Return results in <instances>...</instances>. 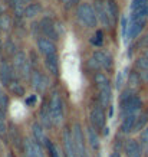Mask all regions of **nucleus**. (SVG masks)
<instances>
[{"instance_id": "obj_11", "label": "nucleus", "mask_w": 148, "mask_h": 157, "mask_svg": "<svg viewBox=\"0 0 148 157\" xmlns=\"http://www.w3.org/2000/svg\"><path fill=\"white\" fill-rule=\"evenodd\" d=\"M39 29L42 30V33L46 36V38L52 39H57V32H56V26L55 23L52 22V19H49V17H43L40 22H39Z\"/></svg>"}, {"instance_id": "obj_31", "label": "nucleus", "mask_w": 148, "mask_h": 157, "mask_svg": "<svg viewBox=\"0 0 148 157\" xmlns=\"http://www.w3.org/2000/svg\"><path fill=\"white\" fill-rule=\"evenodd\" d=\"M139 146L145 150L148 148V127H145L139 134Z\"/></svg>"}, {"instance_id": "obj_21", "label": "nucleus", "mask_w": 148, "mask_h": 157, "mask_svg": "<svg viewBox=\"0 0 148 157\" xmlns=\"http://www.w3.org/2000/svg\"><path fill=\"white\" fill-rule=\"evenodd\" d=\"M137 118H138V114H131V115H125L124 121L121 124V131L124 134L129 133V131H134L135 123H137Z\"/></svg>"}, {"instance_id": "obj_46", "label": "nucleus", "mask_w": 148, "mask_h": 157, "mask_svg": "<svg viewBox=\"0 0 148 157\" xmlns=\"http://www.w3.org/2000/svg\"><path fill=\"white\" fill-rule=\"evenodd\" d=\"M144 56H145V58H147V59H148V49H147V51H145V52H144Z\"/></svg>"}, {"instance_id": "obj_8", "label": "nucleus", "mask_w": 148, "mask_h": 157, "mask_svg": "<svg viewBox=\"0 0 148 157\" xmlns=\"http://www.w3.org/2000/svg\"><path fill=\"white\" fill-rule=\"evenodd\" d=\"M95 13H96V17L99 20L101 23L104 26H112V20L109 17V13H108V6H106V2L105 0H95Z\"/></svg>"}, {"instance_id": "obj_45", "label": "nucleus", "mask_w": 148, "mask_h": 157, "mask_svg": "<svg viewBox=\"0 0 148 157\" xmlns=\"http://www.w3.org/2000/svg\"><path fill=\"white\" fill-rule=\"evenodd\" d=\"M22 2H23L24 5H26V3H29V5H30V3H32V0H22Z\"/></svg>"}, {"instance_id": "obj_30", "label": "nucleus", "mask_w": 148, "mask_h": 157, "mask_svg": "<svg viewBox=\"0 0 148 157\" xmlns=\"http://www.w3.org/2000/svg\"><path fill=\"white\" fill-rule=\"evenodd\" d=\"M128 84L129 86H138L139 84H141V76H139V74H137V72H131L128 76Z\"/></svg>"}, {"instance_id": "obj_37", "label": "nucleus", "mask_w": 148, "mask_h": 157, "mask_svg": "<svg viewBox=\"0 0 148 157\" xmlns=\"http://www.w3.org/2000/svg\"><path fill=\"white\" fill-rule=\"evenodd\" d=\"M124 85V74L120 72L118 75H117V81H115V86H117V90H121Z\"/></svg>"}, {"instance_id": "obj_13", "label": "nucleus", "mask_w": 148, "mask_h": 157, "mask_svg": "<svg viewBox=\"0 0 148 157\" xmlns=\"http://www.w3.org/2000/svg\"><path fill=\"white\" fill-rule=\"evenodd\" d=\"M62 140H63V148H65L66 157H78L76 151H75V147H73V141H72V131L69 128L63 130Z\"/></svg>"}, {"instance_id": "obj_10", "label": "nucleus", "mask_w": 148, "mask_h": 157, "mask_svg": "<svg viewBox=\"0 0 148 157\" xmlns=\"http://www.w3.org/2000/svg\"><path fill=\"white\" fill-rule=\"evenodd\" d=\"M23 150H24V157H45L43 156L42 146L38 144L32 138H24L23 140Z\"/></svg>"}, {"instance_id": "obj_9", "label": "nucleus", "mask_w": 148, "mask_h": 157, "mask_svg": "<svg viewBox=\"0 0 148 157\" xmlns=\"http://www.w3.org/2000/svg\"><path fill=\"white\" fill-rule=\"evenodd\" d=\"M14 76V69L7 61L2 59L0 63V82L3 86H10V84L13 82Z\"/></svg>"}, {"instance_id": "obj_36", "label": "nucleus", "mask_w": 148, "mask_h": 157, "mask_svg": "<svg viewBox=\"0 0 148 157\" xmlns=\"http://www.w3.org/2000/svg\"><path fill=\"white\" fill-rule=\"evenodd\" d=\"M102 36H104L102 30H96V35L94 36V39H92V43L96 45V46H101V45H102V39H104Z\"/></svg>"}, {"instance_id": "obj_14", "label": "nucleus", "mask_w": 148, "mask_h": 157, "mask_svg": "<svg viewBox=\"0 0 148 157\" xmlns=\"http://www.w3.org/2000/svg\"><path fill=\"white\" fill-rule=\"evenodd\" d=\"M38 48L40 51V53H43L45 56L56 53V45H55V42H53L52 39H49V38H39Z\"/></svg>"}, {"instance_id": "obj_25", "label": "nucleus", "mask_w": 148, "mask_h": 157, "mask_svg": "<svg viewBox=\"0 0 148 157\" xmlns=\"http://www.w3.org/2000/svg\"><path fill=\"white\" fill-rule=\"evenodd\" d=\"M106 6H108V13H109L111 20L112 23H115L118 19V6L115 3V0H106Z\"/></svg>"}, {"instance_id": "obj_28", "label": "nucleus", "mask_w": 148, "mask_h": 157, "mask_svg": "<svg viewBox=\"0 0 148 157\" xmlns=\"http://www.w3.org/2000/svg\"><path fill=\"white\" fill-rule=\"evenodd\" d=\"M10 26H12V19H10L7 14H0V29L3 30H9Z\"/></svg>"}, {"instance_id": "obj_15", "label": "nucleus", "mask_w": 148, "mask_h": 157, "mask_svg": "<svg viewBox=\"0 0 148 157\" xmlns=\"http://www.w3.org/2000/svg\"><path fill=\"white\" fill-rule=\"evenodd\" d=\"M124 151L127 157H142V147L139 146L138 141H135L132 138L127 140L124 146Z\"/></svg>"}, {"instance_id": "obj_27", "label": "nucleus", "mask_w": 148, "mask_h": 157, "mask_svg": "<svg viewBox=\"0 0 148 157\" xmlns=\"http://www.w3.org/2000/svg\"><path fill=\"white\" fill-rule=\"evenodd\" d=\"M7 107H9V97H7V94H6L5 91L0 88V109L3 113H6Z\"/></svg>"}, {"instance_id": "obj_24", "label": "nucleus", "mask_w": 148, "mask_h": 157, "mask_svg": "<svg viewBox=\"0 0 148 157\" xmlns=\"http://www.w3.org/2000/svg\"><path fill=\"white\" fill-rule=\"evenodd\" d=\"M10 6H12V9H13L14 14L20 17V16H24V9H26V6L22 0H10Z\"/></svg>"}, {"instance_id": "obj_32", "label": "nucleus", "mask_w": 148, "mask_h": 157, "mask_svg": "<svg viewBox=\"0 0 148 157\" xmlns=\"http://www.w3.org/2000/svg\"><path fill=\"white\" fill-rule=\"evenodd\" d=\"M147 5H148L147 0H132V3H131V10L135 13V12H138V10L144 9Z\"/></svg>"}, {"instance_id": "obj_2", "label": "nucleus", "mask_w": 148, "mask_h": 157, "mask_svg": "<svg viewBox=\"0 0 148 157\" xmlns=\"http://www.w3.org/2000/svg\"><path fill=\"white\" fill-rule=\"evenodd\" d=\"M72 141H73V147L76 151L78 157H89L88 150H86V138L83 128L79 123H75L72 125Z\"/></svg>"}, {"instance_id": "obj_42", "label": "nucleus", "mask_w": 148, "mask_h": 157, "mask_svg": "<svg viewBox=\"0 0 148 157\" xmlns=\"http://www.w3.org/2000/svg\"><path fill=\"white\" fill-rule=\"evenodd\" d=\"M61 2H62V3H66L68 6H71V5H75L78 0H61Z\"/></svg>"}, {"instance_id": "obj_33", "label": "nucleus", "mask_w": 148, "mask_h": 157, "mask_svg": "<svg viewBox=\"0 0 148 157\" xmlns=\"http://www.w3.org/2000/svg\"><path fill=\"white\" fill-rule=\"evenodd\" d=\"M46 147L49 148V154H50V157H62L61 156V151H59V148L55 146V144L50 141V140H48V143H46Z\"/></svg>"}, {"instance_id": "obj_35", "label": "nucleus", "mask_w": 148, "mask_h": 157, "mask_svg": "<svg viewBox=\"0 0 148 157\" xmlns=\"http://www.w3.org/2000/svg\"><path fill=\"white\" fill-rule=\"evenodd\" d=\"M7 138V127H6L5 118H0V140Z\"/></svg>"}, {"instance_id": "obj_3", "label": "nucleus", "mask_w": 148, "mask_h": 157, "mask_svg": "<svg viewBox=\"0 0 148 157\" xmlns=\"http://www.w3.org/2000/svg\"><path fill=\"white\" fill-rule=\"evenodd\" d=\"M13 69H14V75H19L23 79H29L32 74V63L29 62L28 56L24 52H17L13 56Z\"/></svg>"}, {"instance_id": "obj_38", "label": "nucleus", "mask_w": 148, "mask_h": 157, "mask_svg": "<svg viewBox=\"0 0 148 157\" xmlns=\"http://www.w3.org/2000/svg\"><path fill=\"white\" fill-rule=\"evenodd\" d=\"M36 101H38V97L36 95H30L26 98V101H24V104L28 105V107H32V105L36 104Z\"/></svg>"}, {"instance_id": "obj_16", "label": "nucleus", "mask_w": 148, "mask_h": 157, "mask_svg": "<svg viewBox=\"0 0 148 157\" xmlns=\"http://www.w3.org/2000/svg\"><path fill=\"white\" fill-rule=\"evenodd\" d=\"M30 82H32V86H33L36 91H39V92H43L45 88H46V85H48V79H46V76L42 75V72H39V71L32 72Z\"/></svg>"}, {"instance_id": "obj_12", "label": "nucleus", "mask_w": 148, "mask_h": 157, "mask_svg": "<svg viewBox=\"0 0 148 157\" xmlns=\"http://www.w3.org/2000/svg\"><path fill=\"white\" fill-rule=\"evenodd\" d=\"M94 61L96 62V65L99 68L106 69V71L112 69V65H114L112 56H111L108 52H102V51H96V52L94 53Z\"/></svg>"}, {"instance_id": "obj_19", "label": "nucleus", "mask_w": 148, "mask_h": 157, "mask_svg": "<svg viewBox=\"0 0 148 157\" xmlns=\"http://www.w3.org/2000/svg\"><path fill=\"white\" fill-rule=\"evenodd\" d=\"M32 134H33V140L38 144H46L48 143V138H46V134H45V130H43L42 124L40 123H33L32 124Z\"/></svg>"}, {"instance_id": "obj_43", "label": "nucleus", "mask_w": 148, "mask_h": 157, "mask_svg": "<svg viewBox=\"0 0 148 157\" xmlns=\"http://www.w3.org/2000/svg\"><path fill=\"white\" fill-rule=\"evenodd\" d=\"M109 157H121V154H120V153H118V151H114V153H112V154H111Z\"/></svg>"}, {"instance_id": "obj_22", "label": "nucleus", "mask_w": 148, "mask_h": 157, "mask_svg": "<svg viewBox=\"0 0 148 157\" xmlns=\"http://www.w3.org/2000/svg\"><path fill=\"white\" fill-rule=\"evenodd\" d=\"M40 12H42V5H40V3H38V2L30 3V5H28L26 9H24V17H26V19H33L35 16H38Z\"/></svg>"}, {"instance_id": "obj_44", "label": "nucleus", "mask_w": 148, "mask_h": 157, "mask_svg": "<svg viewBox=\"0 0 148 157\" xmlns=\"http://www.w3.org/2000/svg\"><path fill=\"white\" fill-rule=\"evenodd\" d=\"M102 133H104V136H108V134H109V128H108V127H106V128H104V131H102Z\"/></svg>"}, {"instance_id": "obj_7", "label": "nucleus", "mask_w": 148, "mask_h": 157, "mask_svg": "<svg viewBox=\"0 0 148 157\" xmlns=\"http://www.w3.org/2000/svg\"><path fill=\"white\" fill-rule=\"evenodd\" d=\"M141 105H142V101L141 98L137 95H132L127 98V100L121 101V113L122 115H131V114H137V111L141 108Z\"/></svg>"}, {"instance_id": "obj_26", "label": "nucleus", "mask_w": 148, "mask_h": 157, "mask_svg": "<svg viewBox=\"0 0 148 157\" xmlns=\"http://www.w3.org/2000/svg\"><path fill=\"white\" fill-rule=\"evenodd\" d=\"M148 123V113H142V114L138 115V118H137V123H135V127H134V131L135 133H138L141 130L145 128V125Z\"/></svg>"}, {"instance_id": "obj_6", "label": "nucleus", "mask_w": 148, "mask_h": 157, "mask_svg": "<svg viewBox=\"0 0 148 157\" xmlns=\"http://www.w3.org/2000/svg\"><path fill=\"white\" fill-rule=\"evenodd\" d=\"M89 120H91L92 127L95 130H104L105 128V121H106V115L104 108L101 107V104L92 105L91 113H89Z\"/></svg>"}, {"instance_id": "obj_39", "label": "nucleus", "mask_w": 148, "mask_h": 157, "mask_svg": "<svg viewBox=\"0 0 148 157\" xmlns=\"http://www.w3.org/2000/svg\"><path fill=\"white\" fill-rule=\"evenodd\" d=\"M121 25H122V35L127 36V32H128V25H127V17H125V16L121 19Z\"/></svg>"}, {"instance_id": "obj_17", "label": "nucleus", "mask_w": 148, "mask_h": 157, "mask_svg": "<svg viewBox=\"0 0 148 157\" xmlns=\"http://www.w3.org/2000/svg\"><path fill=\"white\" fill-rule=\"evenodd\" d=\"M145 26V19H137V20H132L129 22L128 25V32H127V38L129 39H135L141 33V30L144 29Z\"/></svg>"}, {"instance_id": "obj_4", "label": "nucleus", "mask_w": 148, "mask_h": 157, "mask_svg": "<svg viewBox=\"0 0 148 157\" xmlns=\"http://www.w3.org/2000/svg\"><path fill=\"white\" fill-rule=\"evenodd\" d=\"M76 16L82 25H85L86 28H95L98 23L95 9L89 3H81L76 9Z\"/></svg>"}, {"instance_id": "obj_23", "label": "nucleus", "mask_w": 148, "mask_h": 157, "mask_svg": "<svg viewBox=\"0 0 148 157\" xmlns=\"http://www.w3.org/2000/svg\"><path fill=\"white\" fill-rule=\"evenodd\" d=\"M86 134H88V140H89L91 147L98 150V148H99V137H98V134H96V130L94 128V127H88Z\"/></svg>"}, {"instance_id": "obj_29", "label": "nucleus", "mask_w": 148, "mask_h": 157, "mask_svg": "<svg viewBox=\"0 0 148 157\" xmlns=\"http://www.w3.org/2000/svg\"><path fill=\"white\" fill-rule=\"evenodd\" d=\"M10 91L13 92L14 95H17V97H23L24 95V90H23V86L20 85L19 82H12L10 84Z\"/></svg>"}, {"instance_id": "obj_18", "label": "nucleus", "mask_w": 148, "mask_h": 157, "mask_svg": "<svg viewBox=\"0 0 148 157\" xmlns=\"http://www.w3.org/2000/svg\"><path fill=\"white\" fill-rule=\"evenodd\" d=\"M45 67L49 71V74H52L53 76L59 75V59H57L56 53L45 56Z\"/></svg>"}, {"instance_id": "obj_47", "label": "nucleus", "mask_w": 148, "mask_h": 157, "mask_svg": "<svg viewBox=\"0 0 148 157\" xmlns=\"http://www.w3.org/2000/svg\"><path fill=\"white\" fill-rule=\"evenodd\" d=\"M0 14H3V7L0 6Z\"/></svg>"}, {"instance_id": "obj_34", "label": "nucleus", "mask_w": 148, "mask_h": 157, "mask_svg": "<svg viewBox=\"0 0 148 157\" xmlns=\"http://www.w3.org/2000/svg\"><path fill=\"white\" fill-rule=\"evenodd\" d=\"M135 65H137V68L141 69V71H148V59L145 56L138 58L137 62H135Z\"/></svg>"}, {"instance_id": "obj_20", "label": "nucleus", "mask_w": 148, "mask_h": 157, "mask_svg": "<svg viewBox=\"0 0 148 157\" xmlns=\"http://www.w3.org/2000/svg\"><path fill=\"white\" fill-rule=\"evenodd\" d=\"M40 121H42L46 127L53 125L52 113H50V104H49L48 101H46V102H43L42 107H40Z\"/></svg>"}, {"instance_id": "obj_40", "label": "nucleus", "mask_w": 148, "mask_h": 157, "mask_svg": "<svg viewBox=\"0 0 148 157\" xmlns=\"http://www.w3.org/2000/svg\"><path fill=\"white\" fill-rule=\"evenodd\" d=\"M139 76H141V81L148 84V71H141L139 72Z\"/></svg>"}, {"instance_id": "obj_5", "label": "nucleus", "mask_w": 148, "mask_h": 157, "mask_svg": "<svg viewBox=\"0 0 148 157\" xmlns=\"http://www.w3.org/2000/svg\"><path fill=\"white\" fill-rule=\"evenodd\" d=\"M49 104H50V113H52L53 125H61V123L63 121V102H62L61 95H59L57 92H53Z\"/></svg>"}, {"instance_id": "obj_41", "label": "nucleus", "mask_w": 148, "mask_h": 157, "mask_svg": "<svg viewBox=\"0 0 148 157\" xmlns=\"http://www.w3.org/2000/svg\"><path fill=\"white\" fill-rule=\"evenodd\" d=\"M6 48H7V51H9L10 53H14V52H16V46H13L10 40H9L7 43H6ZM14 55H16V53H14Z\"/></svg>"}, {"instance_id": "obj_1", "label": "nucleus", "mask_w": 148, "mask_h": 157, "mask_svg": "<svg viewBox=\"0 0 148 157\" xmlns=\"http://www.w3.org/2000/svg\"><path fill=\"white\" fill-rule=\"evenodd\" d=\"M95 84L99 91V104L102 108H106L111 104V98H112V91H111L109 79L106 78L104 74L98 72L95 75Z\"/></svg>"}]
</instances>
